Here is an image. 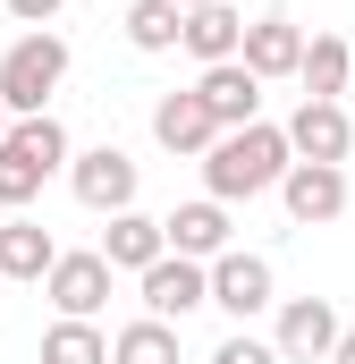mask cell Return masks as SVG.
Masks as SVG:
<instances>
[{
  "label": "cell",
  "mask_w": 355,
  "mask_h": 364,
  "mask_svg": "<svg viewBox=\"0 0 355 364\" xmlns=\"http://www.w3.org/2000/svg\"><path fill=\"white\" fill-rule=\"evenodd\" d=\"M288 170H296L288 127L254 119V127H229V136L203 153V195H212V203H254V195H271Z\"/></svg>",
  "instance_id": "cell-1"
},
{
  "label": "cell",
  "mask_w": 355,
  "mask_h": 364,
  "mask_svg": "<svg viewBox=\"0 0 355 364\" xmlns=\"http://www.w3.org/2000/svg\"><path fill=\"white\" fill-rule=\"evenodd\" d=\"M77 161V144H68V127L43 110V119H17L9 127V144H0V212H26L51 170H68Z\"/></svg>",
  "instance_id": "cell-2"
},
{
  "label": "cell",
  "mask_w": 355,
  "mask_h": 364,
  "mask_svg": "<svg viewBox=\"0 0 355 364\" xmlns=\"http://www.w3.org/2000/svg\"><path fill=\"white\" fill-rule=\"evenodd\" d=\"M60 85H68V34L34 26V34H17L0 51V102H9V119H43Z\"/></svg>",
  "instance_id": "cell-3"
},
{
  "label": "cell",
  "mask_w": 355,
  "mask_h": 364,
  "mask_svg": "<svg viewBox=\"0 0 355 364\" xmlns=\"http://www.w3.org/2000/svg\"><path fill=\"white\" fill-rule=\"evenodd\" d=\"M136 153L127 144H93V153H77L68 161V186H77V203L85 212H102V220H119V212H136Z\"/></svg>",
  "instance_id": "cell-4"
},
{
  "label": "cell",
  "mask_w": 355,
  "mask_h": 364,
  "mask_svg": "<svg viewBox=\"0 0 355 364\" xmlns=\"http://www.w3.org/2000/svg\"><path fill=\"white\" fill-rule=\"evenodd\" d=\"M212 305L246 331L254 314H271L279 305V272H271V255H246V246H229L220 263H212Z\"/></svg>",
  "instance_id": "cell-5"
},
{
  "label": "cell",
  "mask_w": 355,
  "mask_h": 364,
  "mask_svg": "<svg viewBox=\"0 0 355 364\" xmlns=\"http://www.w3.org/2000/svg\"><path fill=\"white\" fill-rule=\"evenodd\" d=\"M279 356L288 364H330L339 356V339H347V322H339V305L330 296H279Z\"/></svg>",
  "instance_id": "cell-6"
},
{
  "label": "cell",
  "mask_w": 355,
  "mask_h": 364,
  "mask_svg": "<svg viewBox=\"0 0 355 364\" xmlns=\"http://www.w3.org/2000/svg\"><path fill=\"white\" fill-rule=\"evenodd\" d=\"M110 279H119V272H110V255L93 246V255H60L51 279H43V296L60 305V322H93V314L110 305Z\"/></svg>",
  "instance_id": "cell-7"
},
{
  "label": "cell",
  "mask_w": 355,
  "mask_h": 364,
  "mask_svg": "<svg viewBox=\"0 0 355 364\" xmlns=\"http://www.w3.org/2000/svg\"><path fill=\"white\" fill-rule=\"evenodd\" d=\"M144 288V314L153 322H186L195 305H212V263H186V255H161L153 272L136 279Z\"/></svg>",
  "instance_id": "cell-8"
},
{
  "label": "cell",
  "mask_w": 355,
  "mask_h": 364,
  "mask_svg": "<svg viewBox=\"0 0 355 364\" xmlns=\"http://www.w3.org/2000/svg\"><path fill=\"white\" fill-rule=\"evenodd\" d=\"M279 203H288L296 229H322V220L347 212V170H339V161H296V170L279 178Z\"/></svg>",
  "instance_id": "cell-9"
},
{
  "label": "cell",
  "mask_w": 355,
  "mask_h": 364,
  "mask_svg": "<svg viewBox=\"0 0 355 364\" xmlns=\"http://www.w3.org/2000/svg\"><path fill=\"white\" fill-rule=\"evenodd\" d=\"M153 144H161V153H178V161H186V153L203 161V153L220 144V119L203 110V93H195V85H186V93H161V102H153Z\"/></svg>",
  "instance_id": "cell-10"
},
{
  "label": "cell",
  "mask_w": 355,
  "mask_h": 364,
  "mask_svg": "<svg viewBox=\"0 0 355 364\" xmlns=\"http://www.w3.org/2000/svg\"><path fill=\"white\" fill-rule=\"evenodd\" d=\"M195 93H203V110L220 119V136L263 119V77H254L246 60H220V68H203V77H195Z\"/></svg>",
  "instance_id": "cell-11"
},
{
  "label": "cell",
  "mask_w": 355,
  "mask_h": 364,
  "mask_svg": "<svg viewBox=\"0 0 355 364\" xmlns=\"http://www.w3.org/2000/svg\"><path fill=\"white\" fill-rule=\"evenodd\" d=\"M288 144H296V161H339V170H347L355 119L339 110V102H296V119H288Z\"/></svg>",
  "instance_id": "cell-12"
},
{
  "label": "cell",
  "mask_w": 355,
  "mask_h": 364,
  "mask_svg": "<svg viewBox=\"0 0 355 364\" xmlns=\"http://www.w3.org/2000/svg\"><path fill=\"white\" fill-rule=\"evenodd\" d=\"M305 43H313V34H305L296 17H254L237 60H246V68H254V77L271 85V77H296V68H305Z\"/></svg>",
  "instance_id": "cell-13"
},
{
  "label": "cell",
  "mask_w": 355,
  "mask_h": 364,
  "mask_svg": "<svg viewBox=\"0 0 355 364\" xmlns=\"http://www.w3.org/2000/svg\"><path fill=\"white\" fill-rule=\"evenodd\" d=\"M102 255H110V272H153L161 255H170V220H153V212H119L110 229H102Z\"/></svg>",
  "instance_id": "cell-14"
},
{
  "label": "cell",
  "mask_w": 355,
  "mask_h": 364,
  "mask_svg": "<svg viewBox=\"0 0 355 364\" xmlns=\"http://www.w3.org/2000/svg\"><path fill=\"white\" fill-rule=\"evenodd\" d=\"M170 255H186V263H220L229 255V203H178L170 212Z\"/></svg>",
  "instance_id": "cell-15"
},
{
  "label": "cell",
  "mask_w": 355,
  "mask_h": 364,
  "mask_svg": "<svg viewBox=\"0 0 355 364\" xmlns=\"http://www.w3.org/2000/svg\"><path fill=\"white\" fill-rule=\"evenodd\" d=\"M51 263H60V246H51V229L43 220H0V279H51Z\"/></svg>",
  "instance_id": "cell-16"
},
{
  "label": "cell",
  "mask_w": 355,
  "mask_h": 364,
  "mask_svg": "<svg viewBox=\"0 0 355 364\" xmlns=\"http://www.w3.org/2000/svg\"><path fill=\"white\" fill-rule=\"evenodd\" d=\"M186 51H195L203 68L237 60V51H246V17H237L229 0H212V9H186Z\"/></svg>",
  "instance_id": "cell-17"
},
{
  "label": "cell",
  "mask_w": 355,
  "mask_h": 364,
  "mask_svg": "<svg viewBox=\"0 0 355 364\" xmlns=\"http://www.w3.org/2000/svg\"><path fill=\"white\" fill-rule=\"evenodd\" d=\"M347 68H355L347 43H339V34H313V43H305V68H296L305 102H339V93H347Z\"/></svg>",
  "instance_id": "cell-18"
},
{
  "label": "cell",
  "mask_w": 355,
  "mask_h": 364,
  "mask_svg": "<svg viewBox=\"0 0 355 364\" xmlns=\"http://www.w3.org/2000/svg\"><path fill=\"white\" fill-rule=\"evenodd\" d=\"M110 364H186V356H178V322H153V314H136V322L110 339Z\"/></svg>",
  "instance_id": "cell-19"
},
{
  "label": "cell",
  "mask_w": 355,
  "mask_h": 364,
  "mask_svg": "<svg viewBox=\"0 0 355 364\" xmlns=\"http://www.w3.org/2000/svg\"><path fill=\"white\" fill-rule=\"evenodd\" d=\"M127 43H136V51H178V43H186V9H178V0H136V9H127Z\"/></svg>",
  "instance_id": "cell-20"
},
{
  "label": "cell",
  "mask_w": 355,
  "mask_h": 364,
  "mask_svg": "<svg viewBox=\"0 0 355 364\" xmlns=\"http://www.w3.org/2000/svg\"><path fill=\"white\" fill-rule=\"evenodd\" d=\"M43 364H110V339L93 322H51L43 331Z\"/></svg>",
  "instance_id": "cell-21"
},
{
  "label": "cell",
  "mask_w": 355,
  "mask_h": 364,
  "mask_svg": "<svg viewBox=\"0 0 355 364\" xmlns=\"http://www.w3.org/2000/svg\"><path fill=\"white\" fill-rule=\"evenodd\" d=\"M212 364H288V356H279V339H254V331H229V339L212 348Z\"/></svg>",
  "instance_id": "cell-22"
},
{
  "label": "cell",
  "mask_w": 355,
  "mask_h": 364,
  "mask_svg": "<svg viewBox=\"0 0 355 364\" xmlns=\"http://www.w3.org/2000/svg\"><path fill=\"white\" fill-rule=\"evenodd\" d=\"M0 9H9V17H17V26H26V34H34V26H51V17H60V9H68V0H0Z\"/></svg>",
  "instance_id": "cell-23"
},
{
  "label": "cell",
  "mask_w": 355,
  "mask_h": 364,
  "mask_svg": "<svg viewBox=\"0 0 355 364\" xmlns=\"http://www.w3.org/2000/svg\"><path fill=\"white\" fill-rule=\"evenodd\" d=\"M330 364H355V331H347V339H339V356H330Z\"/></svg>",
  "instance_id": "cell-24"
},
{
  "label": "cell",
  "mask_w": 355,
  "mask_h": 364,
  "mask_svg": "<svg viewBox=\"0 0 355 364\" xmlns=\"http://www.w3.org/2000/svg\"><path fill=\"white\" fill-rule=\"evenodd\" d=\"M9 127H17V119H9V102H0V144H9Z\"/></svg>",
  "instance_id": "cell-25"
},
{
  "label": "cell",
  "mask_w": 355,
  "mask_h": 364,
  "mask_svg": "<svg viewBox=\"0 0 355 364\" xmlns=\"http://www.w3.org/2000/svg\"><path fill=\"white\" fill-rule=\"evenodd\" d=\"M178 9H212V0H178Z\"/></svg>",
  "instance_id": "cell-26"
},
{
  "label": "cell",
  "mask_w": 355,
  "mask_h": 364,
  "mask_svg": "<svg viewBox=\"0 0 355 364\" xmlns=\"http://www.w3.org/2000/svg\"><path fill=\"white\" fill-rule=\"evenodd\" d=\"M0 288H9V279H0Z\"/></svg>",
  "instance_id": "cell-27"
},
{
  "label": "cell",
  "mask_w": 355,
  "mask_h": 364,
  "mask_svg": "<svg viewBox=\"0 0 355 364\" xmlns=\"http://www.w3.org/2000/svg\"><path fill=\"white\" fill-rule=\"evenodd\" d=\"M0 220H9V212H0Z\"/></svg>",
  "instance_id": "cell-28"
}]
</instances>
